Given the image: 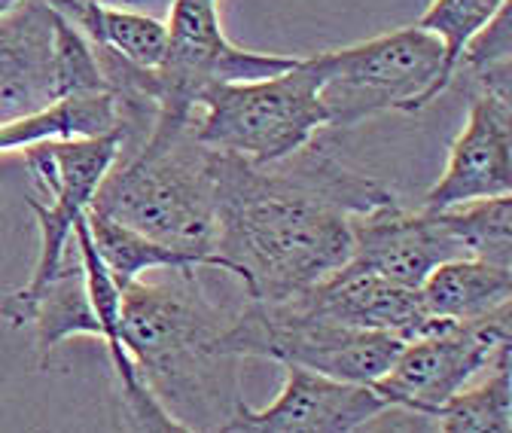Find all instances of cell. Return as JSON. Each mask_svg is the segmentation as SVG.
<instances>
[{
	"instance_id": "obj_8",
	"label": "cell",
	"mask_w": 512,
	"mask_h": 433,
	"mask_svg": "<svg viewBox=\"0 0 512 433\" xmlns=\"http://www.w3.org/2000/svg\"><path fill=\"white\" fill-rule=\"evenodd\" d=\"M503 357H512V302L473 321H439L427 333L406 339L388 373L375 379L372 388L391 409L430 418L448 397Z\"/></svg>"
},
{
	"instance_id": "obj_17",
	"label": "cell",
	"mask_w": 512,
	"mask_h": 433,
	"mask_svg": "<svg viewBox=\"0 0 512 433\" xmlns=\"http://www.w3.org/2000/svg\"><path fill=\"white\" fill-rule=\"evenodd\" d=\"M442 433H509L512 430V357L497 360L482 376L448 397L433 415Z\"/></svg>"
},
{
	"instance_id": "obj_6",
	"label": "cell",
	"mask_w": 512,
	"mask_h": 433,
	"mask_svg": "<svg viewBox=\"0 0 512 433\" xmlns=\"http://www.w3.org/2000/svg\"><path fill=\"white\" fill-rule=\"evenodd\" d=\"M403 342L394 333L302 315L281 299H247L226 324L223 354L235 360L263 357L281 366H305L339 382L372 385L388 373Z\"/></svg>"
},
{
	"instance_id": "obj_1",
	"label": "cell",
	"mask_w": 512,
	"mask_h": 433,
	"mask_svg": "<svg viewBox=\"0 0 512 433\" xmlns=\"http://www.w3.org/2000/svg\"><path fill=\"white\" fill-rule=\"evenodd\" d=\"M217 247L247 299H287L351 260V217L394 199L314 141L278 162L214 150Z\"/></svg>"
},
{
	"instance_id": "obj_7",
	"label": "cell",
	"mask_w": 512,
	"mask_h": 433,
	"mask_svg": "<svg viewBox=\"0 0 512 433\" xmlns=\"http://www.w3.org/2000/svg\"><path fill=\"white\" fill-rule=\"evenodd\" d=\"M168 43L156 80V119L141 144H159L183 135L192 126L199 95L211 83L260 80L293 68L299 58L238 49L220 25L217 0H171Z\"/></svg>"
},
{
	"instance_id": "obj_21",
	"label": "cell",
	"mask_w": 512,
	"mask_h": 433,
	"mask_svg": "<svg viewBox=\"0 0 512 433\" xmlns=\"http://www.w3.org/2000/svg\"><path fill=\"white\" fill-rule=\"evenodd\" d=\"M22 4V0H0V16H7V13H13L16 7Z\"/></svg>"
},
{
	"instance_id": "obj_18",
	"label": "cell",
	"mask_w": 512,
	"mask_h": 433,
	"mask_svg": "<svg viewBox=\"0 0 512 433\" xmlns=\"http://www.w3.org/2000/svg\"><path fill=\"white\" fill-rule=\"evenodd\" d=\"M467 257L512 266V193L436 208Z\"/></svg>"
},
{
	"instance_id": "obj_13",
	"label": "cell",
	"mask_w": 512,
	"mask_h": 433,
	"mask_svg": "<svg viewBox=\"0 0 512 433\" xmlns=\"http://www.w3.org/2000/svg\"><path fill=\"white\" fill-rule=\"evenodd\" d=\"M281 302H287L302 315L327 318L360 330L394 333L400 339L421 336L433 324H439L424 312L418 287L397 284L378 272L357 266L354 260Z\"/></svg>"
},
{
	"instance_id": "obj_12",
	"label": "cell",
	"mask_w": 512,
	"mask_h": 433,
	"mask_svg": "<svg viewBox=\"0 0 512 433\" xmlns=\"http://www.w3.org/2000/svg\"><path fill=\"white\" fill-rule=\"evenodd\" d=\"M351 260L406 287L421 281L445 260L467 257L436 208L409 211L394 199L351 217Z\"/></svg>"
},
{
	"instance_id": "obj_16",
	"label": "cell",
	"mask_w": 512,
	"mask_h": 433,
	"mask_svg": "<svg viewBox=\"0 0 512 433\" xmlns=\"http://www.w3.org/2000/svg\"><path fill=\"white\" fill-rule=\"evenodd\" d=\"M89 235L95 241V251L116 281V287H128L132 281L144 278L147 272H171V269H214V272H229V263L223 257H205V254H189L177 251L171 244H162L150 235H141L135 229L122 226L119 220L86 211Z\"/></svg>"
},
{
	"instance_id": "obj_14",
	"label": "cell",
	"mask_w": 512,
	"mask_h": 433,
	"mask_svg": "<svg viewBox=\"0 0 512 433\" xmlns=\"http://www.w3.org/2000/svg\"><path fill=\"white\" fill-rule=\"evenodd\" d=\"M0 315L10 327H34L40 366H46L49 354L74 336H98V318L89 299L86 275L80 254H74L46 287H40L28 299H10L0 305Z\"/></svg>"
},
{
	"instance_id": "obj_15",
	"label": "cell",
	"mask_w": 512,
	"mask_h": 433,
	"mask_svg": "<svg viewBox=\"0 0 512 433\" xmlns=\"http://www.w3.org/2000/svg\"><path fill=\"white\" fill-rule=\"evenodd\" d=\"M424 312L433 321H473L497 305L512 302V266L479 257H455L439 263L418 287Z\"/></svg>"
},
{
	"instance_id": "obj_19",
	"label": "cell",
	"mask_w": 512,
	"mask_h": 433,
	"mask_svg": "<svg viewBox=\"0 0 512 433\" xmlns=\"http://www.w3.org/2000/svg\"><path fill=\"white\" fill-rule=\"evenodd\" d=\"M506 7H509V0H433L424 10V16L415 25L439 37L442 52H445L442 68H445L448 83L461 71V55L467 43Z\"/></svg>"
},
{
	"instance_id": "obj_9",
	"label": "cell",
	"mask_w": 512,
	"mask_h": 433,
	"mask_svg": "<svg viewBox=\"0 0 512 433\" xmlns=\"http://www.w3.org/2000/svg\"><path fill=\"white\" fill-rule=\"evenodd\" d=\"M119 147L122 132L95 138H46L19 150L34 180L43 187L46 202L31 199V211L40 229V254L31 278L25 281V287L10 293V299L34 296L77 254L74 226L92 208L95 190L113 168Z\"/></svg>"
},
{
	"instance_id": "obj_5",
	"label": "cell",
	"mask_w": 512,
	"mask_h": 433,
	"mask_svg": "<svg viewBox=\"0 0 512 433\" xmlns=\"http://www.w3.org/2000/svg\"><path fill=\"white\" fill-rule=\"evenodd\" d=\"M327 129H354L388 110H424L448 89L445 52L433 31L406 25L372 40L311 55Z\"/></svg>"
},
{
	"instance_id": "obj_3",
	"label": "cell",
	"mask_w": 512,
	"mask_h": 433,
	"mask_svg": "<svg viewBox=\"0 0 512 433\" xmlns=\"http://www.w3.org/2000/svg\"><path fill=\"white\" fill-rule=\"evenodd\" d=\"M92 211L177 251L220 257L214 150L186 129L171 141L119 153L95 190Z\"/></svg>"
},
{
	"instance_id": "obj_2",
	"label": "cell",
	"mask_w": 512,
	"mask_h": 433,
	"mask_svg": "<svg viewBox=\"0 0 512 433\" xmlns=\"http://www.w3.org/2000/svg\"><path fill=\"white\" fill-rule=\"evenodd\" d=\"M199 269H171V281H132L119 296L122 342L141 379L192 433L220 430L235 403L232 369H223V333L232 315L208 299Z\"/></svg>"
},
{
	"instance_id": "obj_10",
	"label": "cell",
	"mask_w": 512,
	"mask_h": 433,
	"mask_svg": "<svg viewBox=\"0 0 512 433\" xmlns=\"http://www.w3.org/2000/svg\"><path fill=\"white\" fill-rule=\"evenodd\" d=\"M384 412H391L372 385L339 382L311 373L305 366H284V385L278 397L253 409L244 400L235 403L226 433H354Z\"/></svg>"
},
{
	"instance_id": "obj_11",
	"label": "cell",
	"mask_w": 512,
	"mask_h": 433,
	"mask_svg": "<svg viewBox=\"0 0 512 433\" xmlns=\"http://www.w3.org/2000/svg\"><path fill=\"white\" fill-rule=\"evenodd\" d=\"M512 193V110L509 92L479 86L467 122L448 147L439 180L424 193L421 208H448Z\"/></svg>"
},
{
	"instance_id": "obj_4",
	"label": "cell",
	"mask_w": 512,
	"mask_h": 433,
	"mask_svg": "<svg viewBox=\"0 0 512 433\" xmlns=\"http://www.w3.org/2000/svg\"><path fill=\"white\" fill-rule=\"evenodd\" d=\"M189 129L208 150L247 162L293 156L327 129L314 61L299 58L293 68L260 80L211 83L199 95Z\"/></svg>"
},
{
	"instance_id": "obj_20",
	"label": "cell",
	"mask_w": 512,
	"mask_h": 433,
	"mask_svg": "<svg viewBox=\"0 0 512 433\" xmlns=\"http://www.w3.org/2000/svg\"><path fill=\"white\" fill-rule=\"evenodd\" d=\"M110 89L95 46L68 19L55 13L52 22V98Z\"/></svg>"
}]
</instances>
